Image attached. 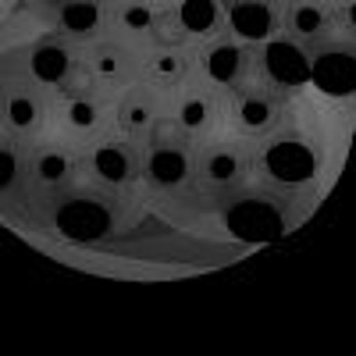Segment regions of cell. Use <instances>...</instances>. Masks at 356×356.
Here are the masks:
<instances>
[{"instance_id": "22", "label": "cell", "mask_w": 356, "mask_h": 356, "mask_svg": "<svg viewBox=\"0 0 356 356\" xmlns=\"http://www.w3.org/2000/svg\"><path fill=\"white\" fill-rule=\"evenodd\" d=\"M339 22L356 33V0H342V4H339Z\"/></svg>"}, {"instance_id": "16", "label": "cell", "mask_w": 356, "mask_h": 356, "mask_svg": "<svg viewBox=\"0 0 356 356\" xmlns=\"http://www.w3.org/2000/svg\"><path fill=\"white\" fill-rule=\"evenodd\" d=\"M0 118H4V125L15 129V132H33L43 118L40 93H33V89H25V86L11 89V93L0 100Z\"/></svg>"}, {"instance_id": "14", "label": "cell", "mask_w": 356, "mask_h": 356, "mask_svg": "<svg viewBox=\"0 0 356 356\" xmlns=\"http://www.w3.org/2000/svg\"><path fill=\"white\" fill-rule=\"evenodd\" d=\"M143 61H136V54L129 43H97L89 54V72L100 82H129L132 72H139Z\"/></svg>"}, {"instance_id": "4", "label": "cell", "mask_w": 356, "mask_h": 356, "mask_svg": "<svg viewBox=\"0 0 356 356\" xmlns=\"http://www.w3.org/2000/svg\"><path fill=\"white\" fill-rule=\"evenodd\" d=\"M257 61L264 68V75L271 79L282 93H296L300 86H307L314 79V61H310V47L292 40L285 33L271 36L267 43L257 47Z\"/></svg>"}, {"instance_id": "20", "label": "cell", "mask_w": 356, "mask_h": 356, "mask_svg": "<svg viewBox=\"0 0 356 356\" xmlns=\"http://www.w3.org/2000/svg\"><path fill=\"white\" fill-rule=\"evenodd\" d=\"M118 122H122V129H129V132H150L154 129V104H150V97H143V93L125 97L122 107H118Z\"/></svg>"}, {"instance_id": "8", "label": "cell", "mask_w": 356, "mask_h": 356, "mask_svg": "<svg viewBox=\"0 0 356 356\" xmlns=\"http://www.w3.org/2000/svg\"><path fill=\"white\" fill-rule=\"evenodd\" d=\"M111 0H47V18L68 40H93L107 25Z\"/></svg>"}, {"instance_id": "21", "label": "cell", "mask_w": 356, "mask_h": 356, "mask_svg": "<svg viewBox=\"0 0 356 356\" xmlns=\"http://www.w3.org/2000/svg\"><path fill=\"white\" fill-rule=\"evenodd\" d=\"M15 178H18V157H15V150L0 146V189H11Z\"/></svg>"}, {"instance_id": "5", "label": "cell", "mask_w": 356, "mask_h": 356, "mask_svg": "<svg viewBox=\"0 0 356 356\" xmlns=\"http://www.w3.org/2000/svg\"><path fill=\"white\" fill-rule=\"evenodd\" d=\"M250 54H253V47L243 43L239 36H232L228 29L218 33V36H211V40L196 43V61H200L203 75L211 79V86H218V89H232L246 75Z\"/></svg>"}, {"instance_id": "18", "label": "cell", "mask_w": 356, "mask_h": 356, "mask_svg": "<svg viewBox=\"0 0 356 356\" xmlns=\"http://www.w3.org/2000/svg\"><path fill=\"white\" fill-rule=\"evenodd\" d=\"M33 175L43 186H65L72 178V157L61 150H40L33 157Z\"/></svg>"}, {"instance_id": "10", "label": "cell", "mask_w": 356, "mask_h": 356, "mask_svg": "<svg viewBox=\"0 0 356 356\" xmlns=\"http://www.w3.org/2000/svg\"><path fill=\"white\" fill-rule=\"evenodd\" d=\"M29 72H33L36 82L43 86H68L72 75L79 72L75 65V50L68 43V36H47L33 47V54H29Z\"/></svg>"}, {"instance_id": "1", "label": "cell", "mask_w": 356, "mask_h": 356, "mask_svg": "<svg viewBox=\"0 0 356 356\" xmlns=\"http://www.w3.org/2000/svg\"><path fill=\"white\" fill-rule=\"evenodd\" d=\"M285 97L289 93H282V89L264 75V68L257 61V47H253L246 75L228 89L232 114H235V122H239V129H246V132H267V129H275Z\"/></svg>"}, {"instance_id": "2", "label": "cell", "mask_w": 356, "mask_h": 356, "mask_svg": "<svg viewBox=\"0 0 356 356\" xmlns=\"http://www.w3.org/2000/svg\"><path fill=\"white\" fill-rule=\"evenodd\" d=\"M314 61V82L332 97L356 93V33L335 22L321 40L307 43Z\"/></svg>"}, {"instance_id": "7", "label": "cell", "mask_w": 356, "mask_h": 356, "mask_svg": "<svg viewBox=\"0 0 356 356\" xmlns=\"http://www.w3.org/2000/svg\"><path fill=\"white\" fill-rule=\"evenodd\" d=\"M339 22V4L335 0H282V25L278 33L314 43Z\"/></svg>"}, {"instance_id": "15", "label": "cell", "mask_w": 356, "mask_h": 356, "mask_svg": "<svg viewBox=\"0 0 356 356\" xmlns=\"http://www.w3.org/2000/svg\"><path fill=\"white\" fill-rule=\"evenodd\" d=\"M214 118V93L207 86H178V104H175V122L182 125L186 132L207 129Z\"/></svg>"}, {"instance_id": "19", "label": "cell", "mask_w": 356, "mask_h": 356, "mask_svg": "<svg viewBox=\"0 0 356 356\" xmlns=\"http://www.w3.org/2000/svg\"><path fill=\"white\" fill-rule=\"evenodd\" d=\"M65 122L79 132H93L100 125V104L93 93H72L65 104Z\"/></svg>"}, {"instance_id": "9", "label": "cell", "mask_w": 356, "mask_h": 356, "mask_svg": "<svg viewBox=\"0 0 356 356\" xmlns=\"http://www.w3.org/2000/svg\"><path fill=\"white\" fill-rule=\"evenodd\" d=\"M57 228L72 239H100V235L111 228V211L107 203L89 196V193H79V196H68L61 207H57Z\"/></svg>"}, {"instance_id": "3", "label": "cell", "mask_w": 356, "mask_h": 356, "mask_svg": "<svg viewBox=\"0 0 356 356\" xmlns=\"http://www.w3.org/2000/svg\"><path fill=\"white\" fill-rule=\"evenodd\" d=\"M143 175L161 189L182 186L189 178V132L178 122H154Z\"/></svg>"}, {"instance_id": "12", "label": "cell", "mask_w": 356, "mask_h": 356, "mask_svg": "<svg viewBox=\"0 0 356 356\" xmlns=\"http://www.w3.org/2000/svg\"><path fill=\"white\" fill-rule=\"evenodd\" d=\"M164 4L168 0H111L107 22L125 40H143V36H154V29L164 15Z\"/></svg>"}, {"instance_id": "11", "label": "cell", "mask_w": 356, "mask_h": 356, "mask_svg": "<svg viewBox=\"0 0 356 356\" xmlns=\"http://www.w3.org/2000/svg\"><path fill=\"white\" fill-rule=\"evenodd\" d=\"M193 68H196V50L193 47H154L139 65L146 82L157 86V89L186 86L193 79Z\"/></svg>"}, {"instance_id": "23", "label": "cell", "mask_w": 356, "mask_h": 356, "mask_svg": "<svg viewBox=\"0 0 356 356\" xmlns=\"http://www.w3.org/2000/svg\"><path fill=\"white\" fill-rule=\"evenodd\" d=\"M335 4H342V0H335Z\"/></svg>"}, {"instance_id": "17", "label": "cell", "mask_w": 356, "mask_h": 356, "mask_svg": "<svg viewBox=\"0 0 356 356\" xmlns=\"http://www.w3.org/2000/svg\"><path fill=\"white\" fill-rule=\"evenodd\" d=\"M200 171H203V182H211V186H235L243 178V171H246V161H243V154L239 150H232V146H211V150L203 154V164H200Z\"/></svg>"}, {"instance_id": "13", "label": "cell", "mask_w": 356, "mask_h": 356, "mask_svg": "<svg viewBox=\"0 0 356 356\" xmlns=\"http://www.w3.org/2000/svg\"><path fill=\"white\" fill-rule=\"evenodd\" d=\"M89 168L104 186H129L139 175V157L132 143H104L89 157Z\"/></svg>"}, {"instance_id": "6", "label": "cell", "mask_w": 356, "mask_h": 356, "mask_svg": "<svg viewBox=\"0 0 356 356\" xmlns=\"http://www.w3.org/2000/svg\"><path fill=\"white\" fill-rule=\"evenodd\" d=\"M225 25L250 47L267 43L282 25V0H221Z\"/></svg>"}]
</instances>
